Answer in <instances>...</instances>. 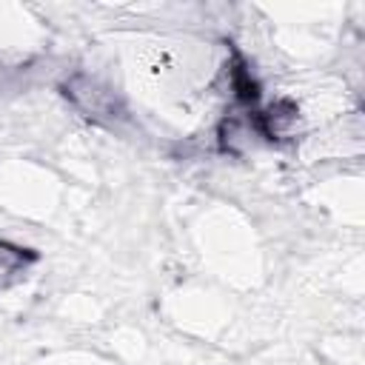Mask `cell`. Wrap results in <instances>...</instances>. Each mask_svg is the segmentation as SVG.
Wrapping results in <instances>:
<instances>
[{
    "mask_svg": "<svg viewBox=\"0 0 365 365\" xmlns=\"http://www.w3.org/2000/svg\"><path fill=\"white\" fill-rule=\"evenodd\" d=\"M29 259H34V257L31 254H23L20 248H11V245L0 242V282H6L11 274H20Z\"/></svg>",
    "mask_w": 365,
    "mask_h": 365,
    "instance_id": "obj_2",
    "label": "cell"
},
{
    "mask_svg": "<svg viewBox=\"0 0 365 365\" xmlns=\"http://www.w3.org/2000/svg\"><path fill=\"white\" fill-rule=\"evenodd\" d=\"M63 88H66V97L94 120H114L123 114V106L114 97V91H108L106 86H100L86 74H74Z\"/></svg>",
    "mask_w": 365,
    "mask_h": 365,
    "instance_id": "obj_1",
    "label": "cell"
}]
</instances>
